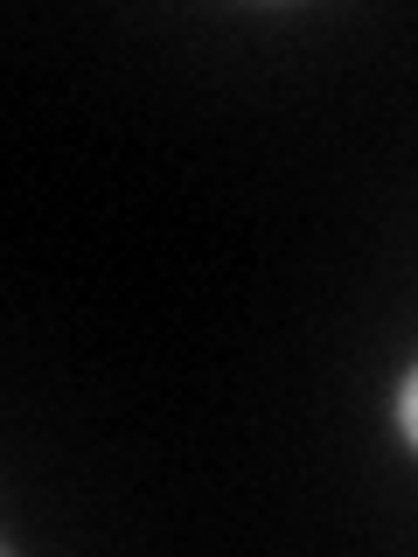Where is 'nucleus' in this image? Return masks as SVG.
Segmentation results:
<instances>
[{
    "label": "nucleus",
    "mask_w": 418,
    "mask_h": 557,
    "mask_svg": "<svg viewBox=\"0 0 418 557\" xmlns=\"http://www.w3.org/2000/svg\"><path fill=\"white\" fill-rule=\"evenodd\" d=\"M405 425H411V440H418V376H411V391H405Z\"/></svg>",
    "instance_id": "f257e3e1"
}]
</instances>
